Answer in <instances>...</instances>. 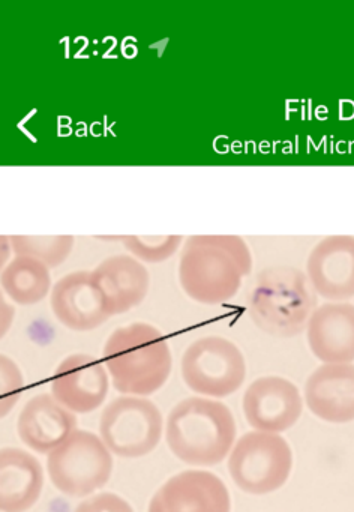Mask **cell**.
I'll use <instances>...</instances> for the list:
<instances>
[{
	"label": "cell",
	"mask_w": 354,
	"mask_h": 512,
	"mask_svg": "<svg viewBox=\"0 0 354 512\" xmlns=\"http://www.w3.org/2000/svg\"><path fill=\"white\" fill-rule=\"evenodd\" d=\"M50 305L54 317L71 331H93L111 317L92 271L71 272L57 280L50 293Z\"/></svg>",
	"instance_id": "10"
},
{
	"label": "cell",
	"mask_w": 354,
	"mask_h": 512,
	"mask_svg": "<svg viewBox=\"0 0 354 512\" xmlns=\"http://www.w3.org/2000/svg\"><path fill=\"white\" fill-rule=\"evenodd\" d=\"M99 433L113 454L123 458L143 457L161 440V412L144 398H116L102 412Z\"/></svg>",
	"instance_id": "8"
},
{
	"label": "cell",
	"mask_w": 354,
	"mask_h": 512,
	"mask_svg": "<svg viewBox=\"0 0 354 512\" xmlns=\"http://www.w3.org/2000/svg\"><path fill=\"white\" fill-rule=\"evenodd\" d=\"M224 482L204 470H185L168 479L150 500L149 512H230Z\"/></svg>",
	"instance_id": "12"
},
{
	"label": "cell",
	"mask_w": 354,
	"mask_h": 512,
	"mask_svg": "<svg viewBox=\"0 0 354 512\" xmlns=\"http://www.w3.org/2000/svg\"><path fill=\"white\" fill-rule=\"evenodd\" d=\"M23 388L20 370L11 359L2 356V415L5 416L20 397Z\"/></svg>",
	"instance_id": "22"
},
{
	"label": "cell",
	"mask_w": 354,
	"mask_h": 512,
	"mask_svg": "<svg viewBox=\"0 0 354 512\" xmlns=\"http://www.w3.org/2000/svg\"><path fill=\"white\" fill-rule=\"evenodd\" d=\"M17 427L18 436L30 449L50 454L74 433L77 419L53 395L44 394L23 407Z\"/></svg>",
	"instance_id": "17"
},
{
	"label": "cell",
	"mask_w": 354,
	"mask_h": 512,
	"mask_svg": "<svg viewBox=\"0 0 354 512\" xmlns=\"http://www.w3.org/2000/svg\"><path fill=\"white\" fill-rule=\"evenodd\" d=\"M305 272L276 265L258 274L249 296V317L258 329L279 338L302 334L317 305Z\"/></svg>",
	"instance_id": "3"
},
{
	"label": "cell",
	"mask_w": 354,
	"mask_h": 512,
	"mask_svg": "<svg viewBox=\"0 0 354 512\" xmlns=\"http://www.w3.org/2000/svg\"><path fill=\"white\" fill-rule=\"evenodd\" d=\"M182 376L197 394L227 397L245 382V358L227 338H200L183 353Z\"/></svg>",
	"instance_id": "7"
},
{
	"label": "cell",
	"mask_w": 354,
	"mask_h": 512,
	"mask_svg": "<svg viewBox=\"0 0 354 512\" xmlns=\"http://www.w3.org/2000/svg\"><path fill=\"white\" fill-rule=\"evenodd\" d=\"M9 241L14 256L32 257L50 269L62 265L74 248V236L71 235H12L9 236Z\"/></svg>",
	"instance_id": "20"
},
{
	"label": "cell",
	"mask_w": 354,
	"mask_h": 512,
	"mask_svg": "<svg viewBox=\"0 0 354 512\" xmlns=\"http://www.w3.org/2000/svg\"><path fill=\"white\" fill-rule=\"evenodd\" d=\"M122 244L132 257L141 263H161L170 259L179 250L183 238L179 235L167 236H122Z\"/></svg>",
	"instance_id": "21"
},
{
	"label": "cell",
	"mask_w": 354,
	"mask_h": 512,
	"mask_svg": "<svg viewBox=\"0 0 354 512\" xmlns=\"http://www.w3.org/2000/svg\"><path fill=\"white\" fill-rule=\"evenodd\" d=\"M47 470L54 487L63 494L89 496L107 484L113 472V458L98 436L75 430L48 454Z\"/></svg>",
	"instance_id": "5"
},
{
	"label": "cell",
	"mask_w": 354,
	"mask_h": 512,
	"mask_svg": "<svg viewBox=\"0 0 354 512\" xmlns=\"http://www.w3.org/2000/svg\"><path fill=\"white\" fill-rule=\"evenodd\" d=\"M306 277L320 298L345 302L354 296V236L332 235L315 244Z\"/></svg>",
	"instance_id": "9"
},
{
	"label": "cell",
	"mask_w": 354,
	"mask_h": 512,
	"mask_svg": "<svg viewBox=\"0 0 354 512\" xmlns=\"http://www.w3.org/2000/svg\"><path fill=\"white\" fill-rule=\"evenodd\" d=\"M107 392L104 364L90 355L63 359L51 380V394L72 413L93 412L104 403Z\"/></svg>",
	"instance_id": "13"
},
{
	"label": "cell",
	"mask_w": 354,
	"mask_h": 512,
	"mask_svg": "<svg viewBox=\"0 0 354 512\" xmlns=\"http://www.w3.org/2000/svg\"><path fill=\"white\" fill-rule=\"evenodd\" d=\"M74 512H134L128 502L113 493H101L84 500Z\"/></svg>",
	"instance_id": "23"
},
{
	"label": "cell",
	"mask_w": 354,
	"mask_h": 512,
	"mask_svg": "<svg viewBox=\"0 0 354 512\" xmlns=\"http://www.w3.org/2000/svg\"><path fill=\"white\" fill-rule=\"evenodd\" d=\"M44 475L39 461L15 448L0 451V511L26 512L41 496Z\"/></svg>",
	"instance_id": "18"
},
{
	"label": "cell",
	"mask_w": 354,
	"mask_h": 512,
	"mask_svg": "<svg viewBox=\"0 0 354 512\" xmlns=\"http://www.w3.org/2000/svg\"><path fill=\"white\" fill-rule=\"evenodd\" d=\"M3 292L15 304H39L53 290L50 268L32 257L15 256L3 266L0 277Z\"/></svg>",
	"instance_id": "19"
},
{
	"label": "cell",
	"mask_w": 354,
	"mask_h": 512,
	"mask_svg": "<svg viewBox=\"0 0 354 512\" xmlns=\"http://www.w3.org/2000/svg\"><path fill=\"white\" fill-rule=\"evenodd\" d=\"M246 421L257 431L281 433L290 430L302 415L299 389L282 377H261L243 395Z\"/></svg>",
	"instance_id": "11"
},
{
	"label": "cell",
	"mask_w": 354,
	"mask_h": 512,
	"mask_svg": "<svg viewBox=\"0 0 354 512\" xmlns=\"http://www.w3.org/2000/svg\"><path fill=\"white\" fill-rule=\"evenodd\" d=\"M305 401L317 418L332 424L354 421V365L324 364L306 380Z\"/></svg>",
	"instance_id": "15"
},
{
	"label": "cell",
	"mask_w": 354,
	"mask_h": 512,
	"mask_svg": "<svg viewBox=\"0 0 354 512\" xmlns=\"http://www.w3.org/2000/svg\"><path fill=\"white\" fill-rule=\"evenodd\" d=\"M293 467L290 445L278 434L252 431L231 449L228 470L234 484L249 494H267L287 482Z\"/></svg>",
	"instance_id": "6"
},
{
	"label": "cell",
	"mask_w": 354,
	"mask_h": 512,
	"mask_svg": "<svg viewBox=\"0 0 354 512\" xmlns=\"http://www.w3.org/2000/svg\"><path fill=\"white\" fill-rule=\"evenodd\" d=\"M306 340L315 358L324 364L354 361V305L326 302L315 308L306 326Z\"/></svg>",
	"instance_id": "14"
},
{
	"label": "cell",
	"mask_w": 354,
	"mask_h": 512,
	"mask_svg": "<svg viewBox=\"0 0 354 512\" xmlns=\"http://www.w3.org/2000/svg\"><path fill=\"white\" fill-rule=\"evenodd\" d=\"M171 452L191 466L221 463L236 440V422L230 409L219 401L186 398L167 419L165 430Z\"/></svg>",
	"instance_id": "4"
},
{
	"label": "cell",
	"mask_w": 354,
	"mask_h": 512,
	"mask_svg": "<svg viewBox=\"0 0 354 512\" xmlns=\"http://www.w3.org/2000/svg\"><path fill=\"white\" fill-rule=\"evenodd\" d=\"M92 277L104 295L111 317L138 307L150 289L149 271L131 254L107 257L93 269Z\"/></svg>",
	"instance_id": "16"
},
{
	"label": "cell",
	"mask_w": 354,
	"mask_h": 512,
	"mask_svg": "<svg viewBox=\"0 0 354 512\" xmlns=\"http://www.w3.org/2000/svg\"><path fill=\"white\" fill-rule=\"evenodd\" d=\"M104 365L117 391L150 395L161 389L170 376V347L155 326L131 323L108 337Z\"/></svg>",
	"instance_id": "2"
},
{
	"label": "cell",
	"mask_w": 354,
	"mask_h": 512,
	"mask_svg": "<svg viewBox=\"0 0 354 512\" xmlns=\"http://www.w3.org/2000/svg\"><path fill=\"white\" fill-rule=\"evenodd\" d=\"M251 271V251L240 236L195 235L183 244L177 274L192 301L221 305L237 295Z\"/></svg>",
	"instance_id": "1"
}]
</instances>
